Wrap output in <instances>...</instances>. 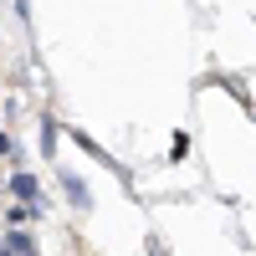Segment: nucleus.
Returning a JSON list of instances; mask_svg holds the SVG:
<instances>
[{
  "label": "nucleus",
  "instance_id": "obj_1",
  "mask_svg": "<svg viewBox=\"0 0 256 256\" xmlns=\"http://www.w3.org/2000/svg\"><path fill=\"white\" fill-rule=\"evenodd\" d=\"M16 195H20V200H36V180H31V174H16Z\"/></svg>",
  "mask_w": 256,
  "mask_h": 256
}]
</instances>
